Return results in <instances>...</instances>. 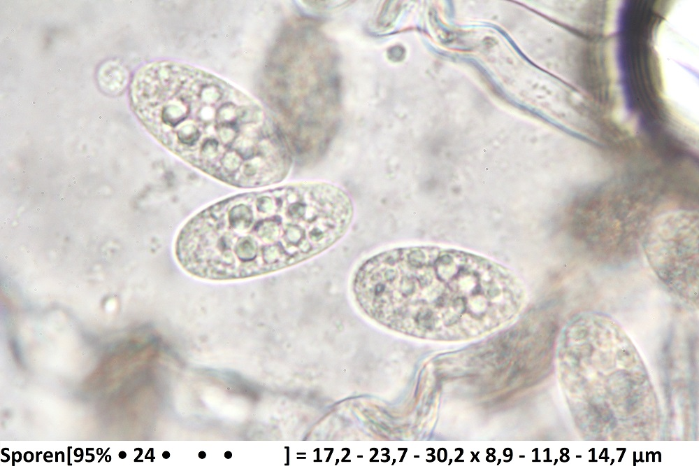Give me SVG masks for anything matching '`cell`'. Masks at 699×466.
Returning <instances> with one entry per match:
<instances>
[{"label":"cell","mask_w":699,"mask_h":466,"mask_svg":"<svg viewBox=\"0 0 699 466\" xmlns=\"http://www.w3.org/2000/svg\"><path fill=\"white\" fill-rule=\"evenodd\" d=\"M162 456L164 458L167 459L170 457V453L168 451H164L162 453Z\"/></svg>","instance_id":"5"},{"label":"cell","mask_w":699,"mask_h":466,"mask_svg":"<svg viewBox=\"0 0 699 466\" xmlns=\"http://www.w3.org/2000/svg\"><path fill=\"white\" fill-rule=\"evenodd\" d=\"M129 99L160 144L220 182L264 188L289 174L291 152L271 114L212 73L177 62H152L135 74Z\"/></svg>","instance_id":"1"},{"label":"cell","mask_w":699,"mask_h":466,"mask_svg":"<svg viewBox=\"0 0 699 466\" xmlns=\"http://www.w3.org/2000/svg\"><path fill=\"white\" fill-rule=\"evenodd\" d=\"M206 456V453H205L204 451H200V452L199 453V457L200 458L203 459V458H205Z\"/></svg>","instance_id":"7"},{"label":"cell","mask_w":699,"mask_h":466,"mask_svg":"<svg viewBox=\"0 0 699 466\" xmlns=\"http://www.w3.org/2000/svg\"><path fill=\"white\" fill-rule=\"evenodd\" d=\"M354 204L341 187L290 183L237 194L203 209L179 232L178 264L193 276L257 277L307 261L347 233Z\"/></svg>","instance_id":"2"},{"label":"cell","mask_w":699,"mask_h":466,"mask_svg":"<svg viewBox=\"0 0 699 466\" xmlns=\"http://www.w3.org/2000/svg\"><path fill=\"white\" fill-rule=\"evenodd\" d=\"M126 456H127V454H126V453H125L124 451H121V452H120V453H119V457H120V458H122V459H124V458H126Z\"/></svg>","instance_id":"8"},{"label":"cell","mask_w":699,"mask_h":466,"mask_svg":"<svg viewBox=\"0 0 699 466\" xmlns=\"http://www.w3.org/2000/svg\"><path fill=\"white\" fill-rule=\"evenodd\" d=\"M358 304L390 327L418 337L460 340L485 334L524 306L523 281L507 267L438 246L397 247L365 260L352 283Z\"/></svg>","instance_id":"3"},{"label":"cell","mask_w":699,"mask_h":466,"mask_svg":"<svg viewBox=\"0 0 699 466\" xmlns=\"http://www.w3.org/2000/svg\"><path fill=\"white\" fill-rule=\"evenodd\" d=\"M647 261L661 281L691 302L698 297V219L696 212L664 213L650 224L644 240Z\"/></svg>","instance_id":"4"},{"label":"cell","mask_w":699,"mask_h":466,"mask_svg":"<svg viewBox=\"0 0 699 466\" xmlns=\"http://www.w3.org/2000/svg\"><path fill=\"white\" fill-rule=\"evenodd\" d=\"M231 456H232V453H231V451H226V452H225V453H224V457H225L226 458H227V459H229V458H231Z\"/></svg>","instance_id":"6"}]
</instances>
